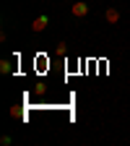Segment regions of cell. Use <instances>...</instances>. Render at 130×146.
<instances>
[{"label":"cell","mask_w":130,"mask_h":146,"mask_svg":"<svg viewBox=\"0 0 130 146\" xmlns=\"http://www.w3.org/2000/svg\"><path fill=\"white\" fill-rule=\"evenodd\" d=\"M68 3H73V0H68Z\"/></svg>","instance_id":"7"},{"label":"cell","mask_w":130,"mask_h":146,"mask_svg":"<svg viewBox=\"0 0 130 146\" xmlns=\"http://www.w3.org/2000/svg\"><path fill=\"white\" fill-rule=\"evenodd\" d=\"M47 26H49V16H44V13H42V16H36L34 21H31V31H34V34H39V31H44Z\"/></svg>","instance_id":"1"},{"label":"cell","mask_w":130,"mask_h":146,"mask_svg":"<svg viewBox=\"0 0 130 146\" xmlns=\"http://www.w3.org/2000/svg\"><path fill=\"white\" fill-rule=\"evenodd\" d=\"M55 52H57L60 58H65V55H68V44H65V42H57V47H55Z\"/></svg>","instance_id":"5"},{"label":"cell","mask_w":130,"mask_h":146,"mask_svg":"<svg viewBox=\"0 0 130 146\" xmlns=\"http://www.w3.org/2000/svg\"><path fill=\"white\" fill-rule=\"evenodd\" d=\"M104 18H107V24H117L120 21V11L117 8H107L104 11Z\"/></svg>","instance_id":"3"},{"label":"cell","mask_w":130,"mask_h":146,"mask_svg":"<svg viewBox=\"0 0 130 146\" xmlns=\"http://www.w3.org/2000/svg\"><path fill=\"white\" fill-rule=\"evenodd\" d=\"M34 91H36V94H44V91H47V86H44V84L39 81V84H36V86H34Z\"/></svg>","instance_id":"6"},{"label":"cell","mask_w":130,"mask_h":146,"mask_svg":"<svg viewBox=\"0 0 130 146\" xmlns=\"http://www.w3.org/2000/svg\"><path fill=\"white\" fill-rule=\"evenodd\" d=\"M0 73H3V76L13 73V65H11V60H0Z\"/></svg>","instance_id":"4"},{"label":"cell","mask_w":130,"mask_h":146,"mask_svg":"<svg viewBox=\"0 0 130 146\" xmlns=\"http://www.w3.org/2000/svg\"><path fill=\"white\" fill-rule=\"evenodd\" d=\"M70 13L76 16V18L88 16V3H78V0H73V3H70Z\"/></svg>","instance_id":"2"}]
</instances>
